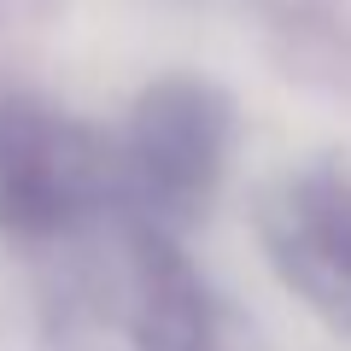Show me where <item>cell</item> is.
Listing matches in <instances>:
<instances>
[{
    "mask_svg": "<svg viewBox=\"0 0 351 351\" xmlns=\"http://www.w3.org/2000/svg\"><path fill=\"white\" fill-rule=\"evenodd\" d=\"M117 182V152L53 106H0V228L47 240L88 223Z\"/></svg>",
    "mask_w": 351,
    "mask_h": 351,
    "instance_id": "6da1fadb",
    "label": "cell"
},
{
    "mask_svg": "<svg viewBox=\"0 0 351 351\" xmlns=\"http://www.w3.org/2000/svg\"><path fill=\"white\" fill-rule=\"evenodd\" d=\"M234 112L199 76H164L135 100L117 147V182L147 205L152 223L205 211L223 182Z\"/></svg>",
    "mask_w": 351,
    "mask_h": 351,
    "instance_id": "7a4b0ae2",
    "label": "cell"
},
{
    "mask_svg": "<svg viewBox=\"0 0 351 351\" xmlns=\"http://www.w3.org/2000/svg\"><path fill=\"white\" fill-rule=\"evenodd\" d=\"M258 234L276 276L322 322L351 334V170L316 164L281 176L258 211Z\"/></svg>",
    "mask_w": 351,
    "mask_h": 351,
    "instance_id": "3957f363",
    "label": "cell"
},
{
    "mask_svg": "<svg viewBox=\"0 0 351 351\" xmlns=\"http://www.w3.org/2000/svg\"><path fill=\"white\" fill-rule=\"evenodd\" d=\"M135 346L141 351H217V311L193 263L152 228L135 258Z\"/></svg>",
    "mask_w": 351,
    "mask_h": 351,
    "instance_id": "277c9868",
    "label": "cell"
}]
</instances>
